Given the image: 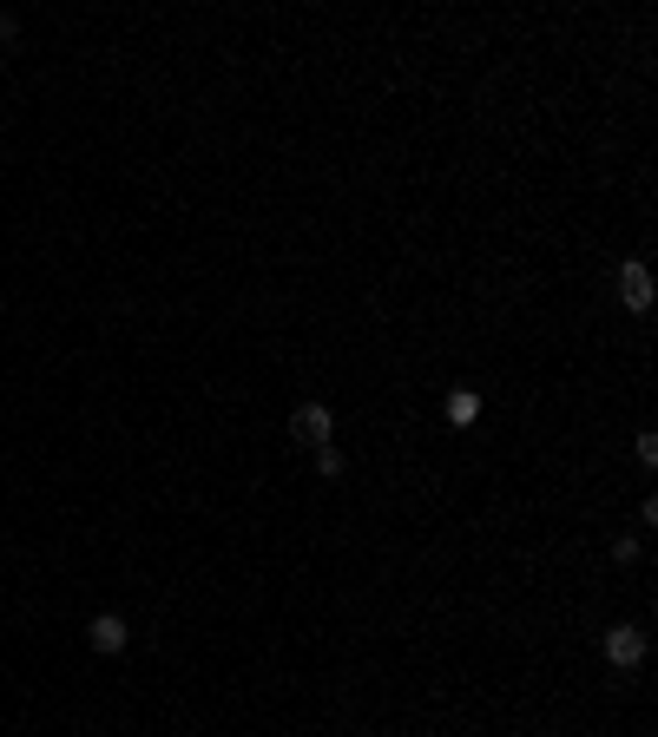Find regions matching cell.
<instances>
[{"label": "cell", "mask_w": 658, "mask_h": 737, "mask_svg": "<svg viewBox=\"0 0 658 737\" xmlns=\"http://www.w3.org/2000/svg\"><path fill=\"white\" fill-rule=\"evenodd\" d=\"M316 474H329V481L343 474V448H336V441H323V448H316Z\"/></svg>", "instance_id": "6"}, {"label": "cell", "mask_w": 658, "mask_h": 737, "mask_svg": "<svg viewBox=\"0 0 658 737\" xmlns=\"http://www.w3.org/2000/svg\"><path fill=\"white\" fill-rule=\"evenodd\" d=\"M606 659L619 665V672H632V665L645 659V632H639V626H612V632H606Z\"/></svg>", "instance_id": "2"}, {"label": "cell", "mask_w": 658, "mask_h": 737, "mask_svg": "<svg viewBox=\"0 0 658 737\" xmlns=\"http://www.w3.org/2000/svg\"><path fill=\"white\" fill-rule=\"evenodd\" d=\"M474 415H481V395H474V389L448 395V422H455V428H474Z\"/></svg>", "instance_id": "5"}, {"label": "cell", "mask_w": 658, "mask_h": 737, "mask_svg": "<svg viewBox=\"0 0 658 737\" xmlns=\"http://www.w3.org/2000/svg\"><path fill=\"white\" fill-rule=\"evenodd\" d=\"M86 632H93V652H126V639H132V626L119 619V612H99Z\"/></svg>", "instance_id": "4"}, {"label": "cell", "mask_w": 658, "mask_h": 737, "mask_svg": "<svg viewBox=\"0 0 658 737\" xmlns=\"http://www.w3.org/2000/svg\"><path fill=\"white\" fill-rule=\"evenodd\" d=\"M612 560L632 566V560H639V540H632V534H626V540H612Z\"/></svg>", "instance_id": "7"}, {"label": "cell", "mask_w": 658, "mask_h": 737, "mask_svg": "<svg viewBox=\"0 0 658 737\" xmlns=\"http://www.w3.org/2000/svg\"><path fill=\"white\" fill-rule=\"evenodd\" d=\"M619 297H626L632 316H645V310H652V270H645V264H619Z\"/></svg>", "instance_id": "3"}, {"label": "cell", "mask_w": 658, "mask_h": 737, "mask_svg": "<svg viewBox=\"0 0 658 737\" xmlns=\"http://www.w3.org/2000/svg\"><path fill=\"white\" fill-rule=\"evenodd\" d=\"M329 428H336V415H329L323 402H303L297 415H290V435H297V441H310V448H323V441H329Z\"/></svg>", "instance_id": "1"}]
</instances>
